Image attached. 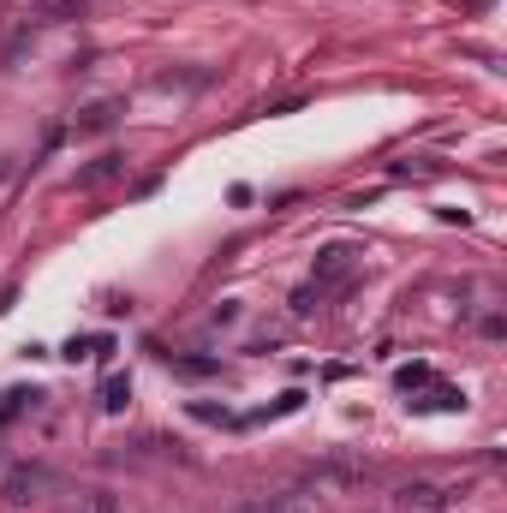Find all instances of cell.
<instances>
[{
	"instance_id": "4",
	"label": "cell",
	"mask_w": 507,
	"mask_h": 513,
	"mask_svg": "<svg viewBox=\"0 0 507 513\" xmlns=\"http://www.w3.org/2000/svg\"><path fill=\"white\" fill-rule=\"evenodd\" d=\"M239 513H281V508H269V501H263V508H239Z\"/></svg>"
},
{
	"instance_id": "1",
	"label": "cell",
	"mask_w": 507,
	"mask_h": 513,
	"mask_svg": "<svg viewBox=\"0 0 507 513\" xmlns=\"http://www.w3.org/2000/svg\"><path fill=\"white\" fill-rule=\"evenodd\" d=\"M126 394H131V382H120V376H114V382L101 388V406H108V412H120V406H126Z\"/></svg>"
},
{
	"instance_id": "3",
	"label": "cell",
	"mask_w": 507,
	"mask_h": 513,
	"mask_svg": "<svg viewBox=\"0 0 507 513\" xmlns=\"http://www.w3.org/2000/svg\"><path fill=\"white\" fill-rule=\"evenodd\" d=\"M108 120H114V108H90V114H84V131H101Z\"/></svg>"
},
{
	"instance_id": "2",
	"label": "cell",
	"mask_w": 507,
	"mask_h": 513,
	"mask_svg": "<svg viewBox=\"0 0 507 513\" xmlns=\"http://www.w3.org/2000/svg\"><path fill=\"white\" fill-rule=\"evenodd\" d=\"M406 501H418V508H442V489H430V484H412V489H406Z\"/></svg>"
}]
</instances>
